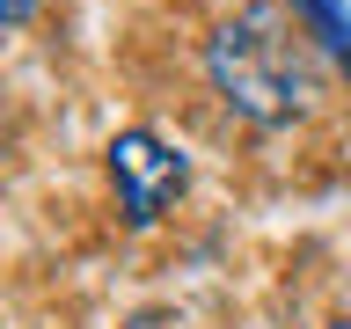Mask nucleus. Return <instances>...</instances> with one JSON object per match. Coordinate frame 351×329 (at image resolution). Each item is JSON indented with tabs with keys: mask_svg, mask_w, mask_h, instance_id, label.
Here are the masks:
<instances>
[{
	"mask_svg": "<svg viewBox=\"0 0 351 329\" xmlns=\"http://www.w3.org/2000/svg\"><path fill=\"white\" fill-rule=\"evenodd\" d=\"M293 15H300V29L351 73V8L344 0H293Z\"/></svg>",
	"mask_w": 351,
	"mask_h": 329,
	"instance_id": "3",
	"label": "nucleus"
},
{
	"mask_svg": "<svg viewBox=\"0 0 351 329\" xmlns=\"http://www.w3.org/2000/svg\"><path fill=\"white\" fill-rule=\"evenodd\" d=\"M0 22H8V37H22L37 22V0H0Z\"/></svg>",
	"mask_w": 351,
	"mask_h": 329,
	"instance_id": "4",
	"label": "nucleus"
},
{
	"mask_svg": "<svg viewBox=\"0 0 351 329\" xmlns=\"http://www.w3.org/2000/svg\"><path fill=\"white\" fill-rule=\"evenodd\" d=\"M329 329H351V315H344V322H329Z\"/></svg>",
	"mask_w": 351,
	"mask_h": 329,
	"instance_id": "5",
	"label": "nucleus"
},
{
	"mask_svg": "<svg viewBox=\"0 0 351 329\" xmlns=\"http://www.w3.org/2000/svg\"><path fill=\"white\" fill-rule=\"evenodd\" d=\"M103 183H110V205H117V219L132 234H154L191 197V154L154 125H125L103 147Z\"/></svg>",
	"mask_w": 351,
	"mask_h": 329,
	"instance_id": "2",
	"label": "nucleus"
},
{
	"mask_svg": "<svg viewBox=\"0 0 351 329\" xmlns=\"http://www.w3.org/2000/svg\"><path fill=\"white\" fill-rule=\"evenodd\" d=\"M197 73L213 103L249 132H293L322 110V73L285 0H241L234 15H219L197 44Z\"/></svg>",
	"mask_w": 351,
	"mask_h": 329,
	"instance_id": "1",
	"label": "nucleus"
}]
</instances>
